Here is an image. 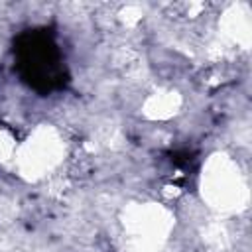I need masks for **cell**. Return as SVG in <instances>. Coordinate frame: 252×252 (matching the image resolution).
<instances>
[{"instance_id": "6da1fadb", "label": "cell", "mask_w": 252, "mask_h": 252, "mask_svg": "<svg viewBox=\"0 0 252 252\" xmlns=\"http://www.w3.org/2000/svg\"><path fill=\"white\" fill-rule=\"evenodd\" d=\"M16 71L33 91L47 94L67 83L61 49L47 30H26L14 39Z\"/></svg>"}]
</instances>
